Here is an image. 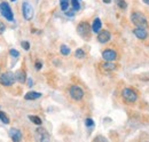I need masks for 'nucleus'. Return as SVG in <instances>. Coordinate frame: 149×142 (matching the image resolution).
Returning <instances> with one entry per match:
<instances>
[{"mask_svg": "<svg viewBox=\"0 0 149 142\" xmlns=\"http://www.w3.org/2000/svg\"><path fill=\"white\" fill-rule=\"evenodd\" d=\"M131 21L134 25H136V28H147L148 26V21L145 17V15L140 12H133L131 14Z\"/></svg>", "mask_w": 149, "mask_h": 142, "instance_id": "f257e3e1", "label": "nucleus"}, {"mask_svg": "<svg viewBox=\"0 0 149 142\" xmlns=\"http://www.w3.org/2000/svg\"><path fill=\"white\" fill-rule=\"evenodd\" d=\"M15 81H16V76L10 71H7L0 74V84L3 86H12L14 85Z\"/></svg>", "mask_w": 149, "mask_h": 142, "instance_id": "f03ea898", "label": "nucleus"}, {"mask_svg": "<svg viewBox=\"0 0 149 142\" xmlns=\"http://www.w3.org/2000/svg\"><path fill=\"white\" fill-rule=\"evenodd\" d=\"M0 12H1V15L6 18L7 21H13L14 19L13 10H12L10 6L8 5V2L3 1V2L0 3Z\"/></svg>", "mask_w": 149, "mask_h": 142, "instance_id": "7ed1b4c3", "label": "nucleus"}, {"mask_svg": "<svg viewBox=\"0 0 149 142\" xmlns=\"http://www.w3.org/2000/svg\"><path fill=\"white\" fill-rule=\"evenodd\" d=\"M77 32L78 35L80 36L81 38L86 39V38H90L91 35V26L87 22H80L77 26Z\"/></svg>", "mask_w": 149, "mask_h": 142, "instance_id": "20e7f679", "label": "nucleus"}, {"mask_svg": "<svg viewBox=\"0 0 149 142\" xmlns=\"http://www.w3.org/2000/svg\"><path fill=\"white\" fill-rule=\"evenodd\" d=\"M69 93H70L71 99L74 100V101H80L84 97V90L80 88L79 86H77V85L71 86L70 89H69Z\"/></svg>", "mask_w": 149, "mask_h": 142, "instance_id": "39448f33", "label": "nucleus"}, {"mask_svg": "<svg viewBox=\"0 0 149 142\" xmlns=\"http://www.w3.org/2000/svg\"><path fill=\"white\" fill-rule=\"evenodd\" d=\"M22 14L23 17L26 21H31L33 17V8L31 7V5L29 2H23L22 3Z\"/></svg>", "mask_w": 149, "mask_h": 142, "instance_id": "423d86ee", "label": "nucleus"}, {"mask_svg": "<svg viewBox=\"0 0 149 142\" xmlns=\"http://www.w3.org/2000/svg\"><path fill=\"white\" fill-rule=\"evenodd\" d=\"M122 96H123L124 101H126V102H129V103H133V102H135V101H136V99H138L136 93H134V92L130 88L123 89V92H122Z\"/></svg>", "mask_w": 149, "mask_h": 142, "instance_id": "0eeeda50", "label": "nucleus"}, {"mask_svg": "<svg viewBox=\"0 0 149 142\" xmlns=\"http://www.w3.org/2000/svg\"><path fill=\"white\" fill-rule=\"evenodd\" d=\"M102 57L104 61H115L117 58V53H116V51H113L111 48H108L102 52Z\"/></svg>", "mask_w": 149, "mask_h": 142, "instance_id": "6e6552de", "label": "nucleus"}, {"mask_svg": "<svg viewBox=\"0 0 149 142\" xmlns=\"http://www.w3.org/2000/svg\"><path fill=\"white\" fill-rule=\"evenodd\" d=\"M36 139H37L38 141H46V140H48L49 136H48L47 131L45 128H42V127L37 128L36 129Z\"/></svg>", "mask_w": 149, "mask_h": 142, "instance_id": "1a4fd4ad", "label": "nucleus"}, {"mask_svg": "<svg viewBox=\"0 0 149 142\" xmlns=\"http://www.w3.org/2000/svg\"><path fill=\"white\" fill-rule=\"evenodd\" d=\"M110 38H111V35H110V32L108 30H102L97 35V41L101 42V44H106V42H108L110 40Z\"/></svg>", "mask_w": 149, "mask_h": 142, "instance_id": "9d476101", "label": "nucleus"}, {"mask_svg": "<svg viewBox=\"0 0 149 142\" xmlns=\"http://www.w3.org/2000/svg\"><path fill=\"white\" fill-rule=\"evenodd\" d=\"M9 136L14 142H17L22 139V132L17 128H10L9 129Z\"/></svg>", "mask_w": 149, "mask_h": 142, "instance_id": "9b49d317", "label": "nucleus"}, {"mask_svg": "<svg viewBox=\"0 0 149 142\" xmlns=\"http://www.w3.org/2000/svg\"><path fill=\"white\" fill-rule=\"evenodd\" d=\"M133 33L139 39H146L147 38V31H146V29L145 28H136V29H134L133 30Z\"/></svg>", "mask_w": 149, "mask_h": 142, "instance_id": "f8f14e48", "label": "nucleus"}, {"mask_svg": "<svg viewBox=\"0 0 149 142\" xmlns=\"http://www.w3.org/2000/svg\"><path fill=\"white\" fill-rule=\"evenodd\" d=\"M100 67L103 71H113L116 69V65L112 63V61H106V62L101 63Z\"/></svg>", "mask_w": 149, "mask_h": 142, "instance_id": "ddd939ff", "label": "nucleus"}, {"mask_svg": "<svg viewBox=\"0 0 149 142\" xmlns=\"http://www.w3.org/2000/svg\"><path fill=\"white\" fill-rule=\"evenodd\" d=\"M39 97H41V93H38V92H28L24 95L25 100H37Z\"/></svg>", "mask_w": 149, "mask_h": 142, "instance_id": "4468645a", "label": "nucleus"}, {"mask_svg": "<svg viewBox=\"0 0 149 142\" xmlns=\"http://www.w3.org/2000/svg\"><path fill=\"white\" fill-rule=\"evenodd\" d=\"M101 26H102L101 19H100V18H95V19L93 21V23H92V30H93V32H95V33L100 32Z\"/></svg>", "mask_w": 149, "mask_h": 142, "instance_id": "2eb2a0df", "label": "nucleus"}, {"mask_svg": "<svg viewBox=\"0 0 149 142\" xmlns=\"http://www.w3.org/2000/svg\"><path fill=\"white\" fill-rule=\"evenodd\" d=\"M15 76H16V80L21 84H24L26 81V74L23 70H19L15 73Z\"/></svg>", "mask_w": 149, "mask_h": 142, "instance_id": "dca6fc26", "label": "nucleus"}, {"mask_svg": "<svg viewBox=\"0 0 149 142\" xmlns=\"http://www.w3.org/2000/svg\"><path fill=\"white\" fill-rule=\"evenodd\" d=\"M69 3H70V0H60V7L63 12H65L68 8H69Z\"/></svg>", "mask_w": 149, "mask_h": 142, "instance_id": "f3484780", "label": "nucleus"}, {"mask_svg": "<svg viewBox=\"0 0 149 142\" xmlns=\"http://www.w3.org/2000/svg\"><path fill=\"white\" fill-rule=\"evenodd\" d=\"M60 52L62 55H69L70 54V48L67 46V45H61V47H60Z\"/></svg>", "mask_w": 149, "mask_h": 142, "instance_id": "a211bd4d", "label": "nucleus"}, {"mask_svg": "<svg viewBox=\"0 0 149 142\" xmlns=\"http://www.w3.org/2000/svg\"><path fill=\"white\" fill-rule=\"evenodd\" d=\"M115 3L120 8V9H126L127 7V3L125 0H115Z\"/></svg>", "mask_w": 149, "mask_h": 142, "instance_id": "6ab92c4d", "label": "nucleus"}, {"mask_svg": "<svg viewBox=\"0 0 149 142\" xmlns=\"http://www.w3.org/2000/svg\"><path fill=\"white\" fill-rule=\"evenodd\" d=\"M29 119L33 123V124H36V125H38V126H40L41 125V119L39 118V117H37V116H29Z\"/></svg>", "mask_w": 149, "mask_h": 142, "instance_id": "aec40b11", "label": "nucleus"}, {"mask_svg": "<svg viewBox=\"0 0 149 142\" xmlns=\"http://www.w3.org/2000/svg\"><path fill=\"white\" fill-rule=\"evenodd\" d=\"M0 120H1L3 124H9V118L7 117V115H6L3 111H0Z\"/></svg>", "mask_w": 149, "mask_h": 142, "instance_id": "412c9836", "label": "nucleus"}, {"mask_svg": "<svg viewBox=\"0 0 149 142\" xmlns=\"http://www.w3.org/2000/svg\"><path fill=\"white\" fill-rule=\"evenodd\" d=\"M74 55H76V57H78V58H83V57L85 56V53H84V51H83L81 48H78V49L74 52Z\"/></svg>", "mask_w": 149, "mask_h": 142, "instance_id": "4be33fe9", "label": "nucleus"}, {"mask_svg": "<svg viewBox=\"0 0 149 142\" xmlns=\"http://www.w3.org/2000/svg\"><path fill=\"white\" fill-rule=\"evenodd\" d=\"M71 5L74 7V10H79L80 9V5H79V0H70Z\"/></svg>", "mask_w": 149, "mask_h": 142, "instance_id": "5701e85b", "label": "nucleus"}, {"mask_svg": "<svg viewBox=\"0 0 149 142\" xmlns=\"http://www.w3.org/2000/svg\"><path fill=\"white\" fill-rule=\"evenodd\" d=\"M85 125H86L87 127H92V126L94 125L93 119H91V118H87V119L85 120Z\"/></svg>", "mask_w": 149, "mask_h": 142, "instance_id": "b1692460", "label": "nucleus"}, {"mask_svg": "<svg viewBox=\"0 0 149 142\" xmlns=\"http://www.w3.org/2000/svg\"><path fill=\"white\" fill-rule=\"evenodd\" d=\"M21 45H22V47H23L25 51H29V49H30V44H29L28 41H22Z\"/></svg>", "mask_w": 149, "mask_h": 142, "instance_id": "393cba45", "label": "nucleus"}, {"mask_svg": "<svg viewBox=\"0 0 149 142\" xmlns=\"http://www.w3.org/2000/svg\"><path fill=\"white\" fill-rule=\"evenodd\" d=\"M9 54H10L12 56H14V57H19V52H17L16 49H13V48H12V49L9 51Z\"/></svg>", "mask_w": 149, "mask_h": 142, "instance_id": "a878e982", "label": "nucleus"}, {"mask_svg": "<svg viewBox=\"0 0 149 142\" xmlns=\"http://www.w3.org/2000/svg\"><path fill=\"white\" fill-rule=\"evenodd\" d=\"M5 30H6V25H5L3 22L0 21V35H2V33L5 32Z\"/></svg>", "mask_w": 149, "mask_h": 142, "instance_id": "bb28decb", "label": "nucleus"}, {"mask_svg": "<svg viewBox=\"0 0 149 142\" xmlns=\"http://www.w3.org/2000/svg\"><path fill=\"white\" fill-rule=\"evenodd\" d=\"M94 141H107V139L103 138V136H96V138L94 139Z\"/></svg>", "mask_w": 149, "mask_h": 142, "instance_id": "cd10ccee", "label": "nucleus"}, {"mask_svg": "<svg viewBox=\"0 0 149 142\" xmlns=\"http://www.w3.org/2000/svg\"><path fill=\"white\" fill-rule=\"evenodd\" d=\"M35 67H36V69H37V70H40V69H41V67H42V64H41V62L37 61V62H36V65H35Z\"/></svg>", "mask_w": 149, "mask_h": 142, "instance_id": "c85d7f7f", "label": "nucleus"}, {"mask_svg": "<svg viewBox=\"0 0 149 142\" xmlns=\"http://www.w3.org/2000/svg\"><path fill=\"white\" fill-rule=\"evenodd\" d=\"M65 15H67V16H74V12H67Z\"/></svg>", "mask_w": 149, "mask_h": 142, "instance_id": "c756f323", "label": "nucleus"}, {"mask_svg": "<svg viewBox=\"0 0 149 142\" xmlns=\"http://www.w3.org/2000/svg\"><path fill=\"white\" fill-rule=\"evenodd\" d=\"M102 1H103L104 3H110V1H111V0H102Z\"/></svg>", "mask_w": 149, "mask_h": 142, "instance_id": "7c9ffc66", "label": "nucleus"}, {"mask_svg": "<svg viewBox=\"0 0 149 142\" xmlns=\"http://www.w3.org/2000/svg\"><path fill=\"white\" fill-rule=\"evenodd\" d=\"M29 86H32V79H29Z\"/></svg>", "mask_w": 149, "mask_h": 142, "instance_id": "2f4dec72", "label": "nucleus"}, {"mask_svg": "<svg viewBox=\"0 0 149 142\" xmlns=\"http://www.w3.org/2000/svg\"><path fill=\"white\" fill-rule=\"evenodd\" d=\"M142 1H143L146 5H148V6H149V0H142Z\"/></svg>", "mask_w": 149, "mask_h": 142, "instance_id": "473e14b6", "label": "nucleus"}, {"mask_svg": "<svg viewBox=\"0 0 149 142\" xmlns=\"http://www.w3.org/2000/svg\"><path fill=\"white\" fill-rule=\"evenodd\" d=\"M10 1H16V0H10Z\"/></svg>", "mask_w": 149, "mask_h": 142, "instance_id": "72a5a7b5", "label": "nucleus"}]
</instances>
